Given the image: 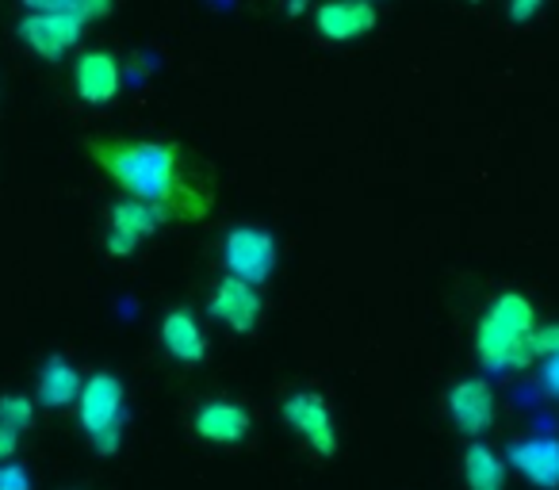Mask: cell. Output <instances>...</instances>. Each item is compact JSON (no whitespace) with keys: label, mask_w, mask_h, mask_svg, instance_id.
Listing matches in <instances>:
<instances>
[{"label":"cell","mask_w":559,"mask_h":490,"mask_svg":"<svg viewBox=\"0 0 559 490\" xmlns=\"http://www.w3.org/2000/svg\"><path fill=\"white\" fill-rule=\"evenodd\" d=\"M284 421L311 444L319 456H334L337 452V429L330 418V406L322 403L311 391H296V395L284 398Z\"/></svg>","instance_id":"obj_7"},{"label":"cell","mask_w":559,"mask_h":490,"mask_svg":"<svg viewBox=\"0 0 559 490\" xmlns=\"http://www.w3.org/2000/svg\"><path fill=\"white\" fill-rule=\"evenodd\" d=\"M540 380H544V391H548V395H556V398H559V349H556V352H548V357H544Z\"/></svg>","instance_id":"obj_20"},{"label":"cell","mask_w":559,"mask_h":490,"mask_svg":"<svg viewBox=\"0 0 559 490\" xmlns=\"http://www.w3.org/2000/svg\"><path fill=\"white\" fill-rule=\"evenodd\" d=\"M192 429L211 444H238V441H246V433H249V414H246V406L215 398V403H203L200 410H195Z\"/></svg>","instance_id":"obj_13"},{"label":"cell","mask_w":559,"mask_h":490,"mask_svg":"<svg viewBox=\"0 0 559 490\" xmlns=\"http://www.w3.org/2000/svg\"><path fill=\"white\" fill-rule=\"evenodd\" d=\"M162 345L173 360L180 364H200L207 357V337H203L200 322L188 311H169L162 319Z\"/></svg>","instance_id":"obj_14"},{"label":"cell","mask_w":559,"mask_h":490,"mask_svg":"<svg viewBox=\"0 0 559 490\" xmlns=\"http://www.w3.org/2000/svg\"><path fill=\"white\" fill-rule=\"evenodd\" d=\"M16 449H20V433H16V429H4V426H0V464L16 456Z\"/></svg>","instance_id":"obj_23"},{"label":"cell","mask_w":559,"mask_h":490,"mask_svg":"<svg viewBox=\"0 0 559 490\" xmlns=\"http://www.w3.org/2000/svg\"><path fill=\"white\" fill-rule=\"evenodd\" d=\"M314 24L330 43H353L376 27V4H368V0H326L314 12Z\"/></svg>","instance_id":"obj_12"},{"label":"cell","mask_w":559,"mask_h":490,"mask_svg":"<svg viewBox=\"0 0 559 490\" xmlns=\"http://www.w3.org/2000/svg\"><path fill=\"white\" fill-rule=\"evenodd\" d=\"M449 418L467 437L487 433L495 421V391L487 387V380H460L449 391Z\"/></svg>","instance_id":"obj_8"},{"label":"cell","mask_w":559,"mask_h":490,"mask_svg":"<svg viewBox=\"0 0 559 490\" xmlns=\"http://www.w3.org/2000/svg\"><path fill=\"white\" fill-rule=\"evenodd\" d=\"M556 490H559V487H556Z\"/></svg>","instance_id":"obj_25"},{"label":"cell","mask_w":559,"mask_h":490,"mask_svg":"<svg viewBox=\"0 0 559 490\" xmlns=\"http://www.w3.org/2000/svg\"><path fill=\"white\" fill-rule=\"evenodd\" d=\"M540 9H544V0H510V20H518V24H528V20H533Z\"/></svg>","instance_id":"obj_22"},{"label":"cell","mask_w":559,"mask_h":490,"mask_svg":"<svg viewBox=\"0 0 559 490\" xmlns=\"http://www.w3.org/2000/svg\"><path fill=\"white\" fill-rule=\"evenodd\" d=\"M111 4H116V0H78L81 24H88V20H104L111 12Z\"/></svg>","instance_id":"obj_21"},{"label":"cell","mask_w":559,"mask_h":490,"mask_svg":"<svg viewBox=\"0 0 559 490\" xmlns=\"http://www.w3.org/2000/svg\"><path fill=\"white\" fill-rule=\"evenodd\" d=\"M119 85H123V73L108 50H88L73 65V88L85 104H111L119 96Z\"/></svg>","instance_id":"obj_9"},{"label":"cell","mask_w":559,"mask_h":490,"mask_svg":"<svg viewBox=\"0 0 559 490\" xmlns=\"http://www.w3.org/2000/svg\"><path fill=\"white\" fill-rule=\"evenodd\" d=\"M32 421H35L32 398L27 395H0V426L24 433V429H32Z\"/></svg>","instance_id":"obj_17"},{"label":"cell","mask_w":559,"mask_h":490,"mask_svg":"<svg viewBox=\"0 0 559 490\" xmlns=\"http://www.w3.org/2000/svg\"><path fill=\"white\" fill-rule=\"evenodd\" d=\"M93 162L127 192V200L173 207L180 200L177 150L165 142H88Z\"/></svg>","instance_id":"obj_1"},{"label":"cell","mask_w":559,"mask_h":490,"mask_svg":"<svg viewBox=\"0 0 559 490\" xmlns=\"http://www.w3.org/2000/svg\"><path fill=\"white\" fill-rule=\"evenodd\" d=\"M211 319L238 330V334H249V330L257 326V319H261V296H257L253 284L223 276V284H218L215 296H211Z\"/></svg>","instance_id":"obj_11"},{"label":"cell","mask_w":559,"mask_h":490,"mask_svg":"<svg viewBox=\"0 0 559 490\" xmlns=\"http://www.w3.org/2000/svg\"><path fill=\"white\" fill-rule=\"evenodd\" d=\"M123 383L111 372H96L81 383L78 395V418L85 429L88 444H93L100 456H111L123 444Z\"/></svg>","instance_id":"obj_3"},{"label":"cell","mask_w":559,"mask_h":490,"mask_svg":"<svg viewBox=\"0 0 559 490\" xmlns=\"http://www.w3.org/2000/svg\"><path fill=\"white\" fill-rule=\"evenodd\" d=\"M510 459L533 487L556 490L559 487V437H525V441L510 444Z\"/></svg>","instance_id":"obj_10"},{"label":"cell","mask_w":559,"mask_h":490,"mask_svg":"<svg viewBox=\"0 0 559 490\" xmlns=\"http://www.w3.org/2000/svg\"><path fill=\"white\" fill-rule=\"evenodd\" d=\"M81 20L62 16V12H27L20 20V39L47 62H58L66 50H73L81 43Z\"/></svg>","instance_id":"obj_6"},{"label":"cell","mask_w":559,"mask_h":490,"mask_svg":"<svg viewBox=\"0 0 559 490\" xmlns=\"http://www.w3.org/2000/svg\"><path fill=\"white\" fill-rule=\"evenodd\" d=\"M165 211L169 207H157V203H142V200L116 203L108 215V241H104L111 258H131L139 250V241H146L165 223Z\"/></svg>","instance_id":"obj_5"},{"label":"cell","mask_w":559,"mask_h":490,"mask_svg":"<svg viewBox=\"0 0 559 490\" xmlns=\"http://www.w3.org/2000/svg\"><path fill=\"white\" fill-rule=\"evenodd\" d=\"M24 4L32 12H62V16H78V0H24Z\"/></svg>","instance_id":"obj_19"},{"label":"cell","mask_w":559,"mask_h":490,"mask_svg":"<svg viewBox=\"0 0 559 490\" xmlns=\"http://www.w3.org/2000/svg\"><path fill=\"white\" fill-rule=\"evenodd\" d=\"M0 490H32L27 467L16 464V459H4V464H0Z\"/></svg>","instance_id":"obj_18"},{"label":"cell","mask_w":559,"mask_h":490,"mask_svg":"<svg viewBox=\"0 0 559 490\" xmlns=\"http://www.w3.org/2000/svg\"><path fill=\"white\" fill-rule=\"evenodd\" d=\"M81 372L70 364L66 357H47L39 372V387H35V398H39L47 410H62V406H73L81 395Z\"/></svg>","instance_id":"obj_15"},{"label":"cell","mask_w":559,"mask_h":490,"mask_svg":"<svg viewBox=\"0 0 559 490\" xmlns=\"http://www.w3.org/2000/svg\"><path fill=\"white\" fill-rule=\"evenodd\" d=\"M533 303L518 291H506L483 314L479 334H475V352L487 372H513L533 360Z\"/></svg>","instance_id":"obj_2"},{"label":"cell","mask_w":559,"mask_h":490,"mask_svg":"<svg viewBox=\"0 0 559 490\" xmlns=\"http://www.w3.org/2000/svg\"><path fill=\"white\" fill-rule=\"evenodd\" d=\"M368 4H376V0H368Z\"/></svg>","instance_id":"obj_24"},{"label":"cell","mask_w":559,"mask_h":490,"mask_svg":"<svg viewBox=\"0 0 559 490\" xmlns=\"http://www.w3.org/2000/svg\"><path fill=\"white\" fill-rule=\"evenodd\" d=\"M464 482L467 490H502L506 487V459L490 444H472L464 452Z\"/></svg>","instance_id":"obj_16"},{"label":"cell","mask_w":559,"mask_h":490,"mask_svg":"<svg viewBox=\"0 0 559 490\" xmlns=\"http://www.w3.org/2000/svg\"><path fill=\"white\" fill-rule=\"evenodd\" d=\"M223 268L234 280L261 288L276 268V241L261 226H234L223 238Z\"/></svg>","instance_id":"obj_4"}]
</instances>
